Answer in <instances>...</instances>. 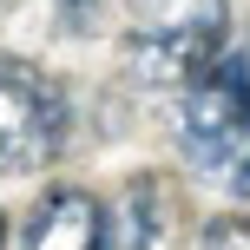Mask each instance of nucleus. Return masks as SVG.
<instances>
[{"instance_id":"obj_1","label":"nucleus","mask_w":250,"mask_h":250,"mask_svg":"<svg viewBox=\"0 0 250 250\" xmlns=\"http://www.w3.org/2000/svg\"><path fill=\"white\" fill-rule=\"evenodd\" d=\"M230 40V0H132L125 79L151 99H185Z\"/></svg>"},{"instance_id":"obj_4","label":"nucleus","mask_w":250,"mask_h":250,"mask_svg":"<svg viewBox=\"0 0 250 250\" xmlns=\"http://www.w3.org/2000/svg\"><path fill=\"white\" fill-rule=\"evenodd\" d=\"M20 250H112V217H105V204L92 191L60 185L26 211Z\"/></svg>"},{"instance_id":"obj_7","label":"nucleus","mask_w":250,"mask_h":250,"mask_svg":"<svg viewBox=\"0 0 250 250\" xmlns=\"http://www.w3.org/2000/svg\"><path fill=\"white\" fill-rule=\"evenodd\" d=\"M60 26L66 33H92L99 26V0H60Z\"/></svg>"},{"instance_id":"obj_5","label":"nucleus","mask_w":250,"mask_h":250,"mask_svg":"<svg viewBox=\"0 0 250 250\" xmlns=\"http://www.w3.org/2000/svg\"><path fill=\"white\" fill-rule=\"evenodd\" d=\"M151 237H158V191H151L145 178H132V185H125V217H119L112 250H151Z\"/></svg>"},{"instance_id":"obj_2","label":"nucleus","mask_w":250,"mask_h":250,"mask_svg":"<svg viewBox=\"0 0 250 250\" xmlns=\"http://www.w3.org/2000/svg\"><path fill=\"white\" fill-rule=\"evenodd\" d=\"M165 125H171L178 158H185L198 178H224L230 158H237L244 138H250V79H244V66L224 53L185 99H171Z\"/></svg>"},{"instance_id":"obj_6","label":"nucleus","mask_w":250,"mask_h":250,"mask_svg":"<svg viewBox=\"0 0 250 250\" xmlns=\"http://www.w3.org/2000/svg\"><path fill=\"white\" fill-rule=\"evenodd\" d=\"M198 250H250V217H217V224H204Z\"/></svg>"},{"instance_id":"obj_8","label":"nucleus","mask_w":250,"mask_h":250,"mask_svg":"<svg viewBox=\"0 0 250 250\" xmlns=\"http://www.w3.org/2000/svg\"><path fill=\"white\" fill-rule=\"evenodd\" d=\"M217 185H224V191H230V198H237V204H250V138H244V151H237V158H230V171L217 178Z\"/></svg>"},{"instance_id":"obj_3","label":"nucleus","mask_w":250,"mask_h":250,"mask_svg":"<svg viewBox=\"0 0 250 250\" xmlns=\"http://www.w3.org/2000/svg\"><path fill=\"white\" fill-rule=\"evenodd\" d=\"M66 145V92L40 66L0 60V178H26Z\"/></svg>"},{"instance_id":"obj_9","label":"nucleus","mask_w":250,"mask_h":250,"mask_svg":"<svg viewBox=\"0 0 250 250\" xmlns=\"http://www.w3.org/2000/svg\"><path fill=\"white\" fill-rule=\"evenodd\" d=\"M230 60H237V66H244V79H250V40H244V46H237V53H230Z\"/></svg>"}]
</instances>
